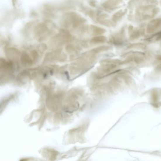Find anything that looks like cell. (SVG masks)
Segmentation results:
<instances>
[{
	"instance_id": "1",
	"label": "cell",
	"mask_w": 161,
	"mask_h": 161,
	"mask_svg": "<svg viewBox=\"0 0 161 161\" xmlns=\"http://www.w3.org/2000/svg\"><path fill=\"white\" fill-rule=\"evenodd\" d=\"M64 24L71 26L73 27H76L85 22V19L81 17L80 15L75 13H70L67 15L66 18L64 20Z\"/></svg>"
},
{
	"instance_id": "2",
	"label": "cell",
	"mask_w": 161,
	"mask_h": 161,
	"mask_svg": "<svg viewBox=\"0 0 161 161\" xmlns=\"http://www.w3.org/2000/svg\"><path fill=\"white\" fill-rule=\"evenodd\" d=\"M70 38V34H69V33L66 31H62L56 36L53 40L54 42L57 43V44H62L69 41Z\"/></svg>"
},
{
	"instance_id": "3",
	"label": "cell",
	"mask_w": 161,
	"mask_h": 161,
	"mask_svg": "<svg viewBox=\"0 0 161 161\" xmlns=\"http://www.w3.org/2000/svg\"><path fill=\"white\" fill-rule=\"evenodd\" d=\"M36 34L38 37H44L45 36L46 34H47L49 30L47 28L46 26L44 24H40L39 26H37V30H36Z\"/></svg>"
},
{
	"instance_id": "4",
	"label": "cell",
	"mask_w": 161,
	"mask_h": 161,
	"mask_svg": "<svg viewBox=\"0 0 161 161\" xmlns=\"http://www.w3.org/2000/svg\"><path fill=\"white\" fill-rule=\"evenodd\" d=\"M106 40V39L105 37L99 36V37H96L92 39L90 42L91 43L94 44H97L102 43L105 42Z\"/></svg>"
},
{
	"instance_id": "5",
	"label": "cell",
	"mask_w": 161,
	"mask_h": 161,
	"mask_svg": "<svg viewBox=\"0 0 161 161\" xmlns=\"http://www.w3.org/2000/svg\"><path fill=\"white\" fill-rule=\"evenodd\" d=\"M91 28L93 33V34H101L105 32L104 30L102 28H99V27H97L96 26H92V27H91Z\"/></svg>"
}]
</instances>
